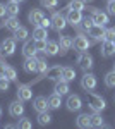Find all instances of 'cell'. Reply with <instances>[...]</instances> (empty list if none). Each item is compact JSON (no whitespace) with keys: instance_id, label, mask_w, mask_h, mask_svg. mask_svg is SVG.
Listing matches in <instances>:
<instances>
[{"instance_id":"cell-1","label":"cell","mask_w":115,"mask_h":129,"mask_svg":"<svg viewBox=\"0 0 115 129\" xmlns=\"http://www.w3.org/2000/svg\"><path fill=\"white\" fill-rule=\"evenodd\" d=\"M88 105H89V109L93 110V112H101V110L106 107V102H105V98H101L100 95H95V93L89 91V93H88Z\"/></svg>"},{"instance_id":"cell-2","label":"cell","mask_w":115,"mask_h":129,"mask_svg":"<svg viewBox=\"0 0 115 129\" xmlns=\"http://www.w3.org/2000/svg\"><path fill=\"white\" fill-rule=\"evenodd\" d=\"M76 64L84 71V72H88V71L93 67V57H91L88 52H79V53H77V59H76Z\"/></svg>"},{"instance_id":"cell-3","label":"cell","mask_w":115,"mask_h":129,"mask_svg":"<svg viewBox=\"0 0 115 129\" xmlns=\"http://www.w3.org/2000/svg\"><path fill=\"white\" fill-rule=\"evenodd\" d=\"M52 28L57 31V33H60L62 29H65V26H67V17L62 14V12H53V16H52Z\"/></svg>"},{"instance_id":"cell-4","label":"cell","mask_w":115,"mask_h":129,"mask_svg":"<svg viewBox=\"0 0 115 129\" xmlns=\"http://www.w3.org/2000/svg\"><path fill=\"white\" fill-rule=\"evenodd\" d=\"M96 84H98V81H96L95 74L84 72V76L81 78V88L84 89V91H93V89L96 88Z\"/></svg>"},{"instance_id":"cell-5","label":"cell","mask_w":115,"mask_h":129,"mask_svg":"<svg viewBox=\"0 0 115 129\" xmlns=\"http://www.w3.org/2000/svg\"><path fill=\"white\" fill-rule=\"evenodd\" d=\"M88 35H89L95 41H105V26L93 24V26L88 29Z\"/></svg>"},{"instance_id":"cell-6","label":"cell","mask_w":115,"mask_h":129,"mask_svg":"<svg viewBox=\"0 0 115 129\" xmlns=\"http://www.w3.org/2000/svg\"><path fill=\"white\" fill-rule=\"evenodd\" d=\"M72 47H74L77 52H86V50L91 47V41L88 40L84 35H81V33H79L76 38H74V43H72Z\"/></svg>"},{"instance_id":"cell-7","label":"cell","mask_w":115,"mask_h":129,"mask_svg":"<svg viewBox=\"0 0 115 129\" xmlns=\"http://www.w3.org/2000/svg\"><path fill=\"white\" fill-rule=\"evenodd\" d=\"M65 105H67V109L70 112H77V110H81V107H83V100H81L79 95H69Z\"/></svg>"},{"instance_id":"cell-8","label":"cell","mask_w":115,"mask_h":129,"mask_svg":"<svg viewBox=\"0 0 115 129\" xmlns=\"http://www.w3.org/2000/svg\"><path fill=\"white\" fill-rule=\"evenodd\" d=\"M65 17H67V22L70 24V26H79L81 21H83V12H81V10L69 9L67 14H65Z\"/></svg>"},{"instance_id":"cell-9","label":"cell","mask_w":115,"mask_h":129,"mask_svg":"<svg viewBox=\"0 0 115 129\" xmlns=\"http://www.w3.org/2000/svg\"><path fill=\"white\" fill-rule=\"evenodd\" d=\"M17 98L21 102H28V100L33 98V89L29 84H19L17 86Z\"/></svg>"},{"instance_id":"cell-10","label":"cell","mask_w":115,"mask_h":129,"mask_svg":"<svg viewBox=\"0 0 115 129\" xmlns=\"http://www.w3.org/2000/svg\"><path fill=\"white\" fill-rule=\"evenodd\" d=\"M62 66H52V67H48L47 72L43 74V78H47V79H52V81H58L62 78Z\"/></svg>"},{"instance_id":"cell-11","label":"cell","mask_w":115,"mask_h":129,"mask_svg":"<svg viewBox=\"0 0 115 129\" xmlns=\"http://www.w3.org/2000/svg\"><path fill=\"white\" fill-rule=\"evenodd\" d=\"M33 109L36 110V112H48L50 109V103H48V98L45 96H36V98L33 100Z\"/></svg>"},{"instance_id":"cell-12","label":"cell","mask_w":115,"mask_h":129,"mask_svg":"<svg viewBox=\"0 0 115 129\" xmlns=\"http://www.w3.org/2000/svg\"><path fill=\"white\" fill-rule=\"evenodd\" d=\"M93 22L95 24H100V26H106L108 22H110V19H108V14L106 12H101V10L98 9H93Z\"/></svg>"},{"instance_id":"cell-13","label":"cell","mask_w":115,"mask_h":129,"mask_svg":"<svg viewBox=\"0 0 115 129\" xmlns=\"http://www.w3.org/2000/svg\"><path fill=\"white\" fill-rule=\"evenodd\" d=\"M9 114L12 117H22V114H24V105H22V102H21L19 98L9 105Z\"/></svg>"},{"instance_id":"cell-14","label":"cell","mask_w":115,"mask_h":129,"mask_svg":"<svg viewBox=\"0 0 115 129\" xmlns=\"http://www.w3.org/2000/svg\"><path fill=\"white\" fill-rule=\"evenodd\" d=\"M36 45H34V40H26L24 41V47H22V55L24 57H36Z\"/></svg>"},{"instance_id":"cell-15","label":"cell","mask_w":115,"mask_h":129,"mask_svg":"<svg viewBox=\"0 0 115 129\" xmlns=\"http://www.w3.org/2000/svg\"><path fill=\"white\" fill-rule=\"evenodd\" d=\"M28 19H29L31 24L38 26V24H41V21L45 19V14H43V10H41V9H33L28 14Z\"/></svg>"},{"instance_id":"cell-16","label":"cell","mask_w":115,"mask_h":129,"mask_svg":"<svg viewBox=\"0 0 115 129\" xmlns=\"http://www.w3.org/2000/svg\"><path fill=\"white\" fill-rule=\"evenodd\" d=\"M101 55L108 59V57H112L115 55V41L113 40H105L103 41V47H101Z\"/></svg>"},{"instance_id":"cell-17","label":"cell","mask_w":115,"mask_h":129,"mask_svg":"<svg viewBox=\"0 0 115 129\" xmlns=\"http://www.w3.org/2000/svg\"><path fill=\"white\" fill-rule=\"evenodd\" d=\"M16 52V40L14 38H7L2 43V53L4 55H14Z\"/></svg>"},{"instance_id":"cell-18","label":"cell","mask_w":115,"mask_h":129,"mask_svg":"<svg viewBox=\"0 0 115 129\" xmlns=\"http://www.w3.org/2000/svg\"><path fill=\"white\" fill-rule=\"evenodd\" d=\"M72 43H74V40H72L70 36H60V40H58L60 53H65L67 50H70V48H72Z\"/></svg>"},{"instance_id":"cell-19","label":"cell","mask_w":115,"mask_h":129,"mask_svg":"<svg viewBox=\"0 0 115 129\" xmlns=\"http://www.w3.org/2000/svg\"><path fill=\"white\" fill-rule=\"evenodd\" d=\"M36 64H38L36 57H26L24 64H22V69L26 72H36Z\"/></svg>"},{"instance_id":"cell-20","label":"cell","mask_w":115,"mask_h":129,"mask_svg":"<svg viewBox=\"0 0 115 129\" xmlns=\"http://www.w3.org/2000/svg\"><path fill=\"white\" fill-rule=\"evenodd\" d=\"M89 126H91V127H103V126H105V120H103V117H101L100 112L91 114V117H89Z\"/></svg>"},{"instance_id":"cell-21","label":"cell","mask_w":115,"mask_h":129,"mask_svg":"<svg viewBox=\"0 0 115 129\" xmlns=\"http://www.w3.org/2000/svg\"><path fill=\"white\" fill-rule=\"evenodd\" d=\"M55 93H58V95H67L69 91H70V88H69V83L67 81H64V79H58L57 83H55V89H53Z\"/></svg>"},{"instance_id":"cell-22","label":"cell","mask_w":115,"mask_h":129,"mask_svg":"<svg viewBox=\"0 0 115 129\" xmlns=\"http://www.w3.org/2000/svg\"><path fill=\"white\" fill-rule=\"evenodd\" d=\"M89 114H79L77 115V119H76V126L77 127H81V129H88V127H91L89 126Z\"/></svg>"},{"instance_id":"cell-23","label":"cell","mask_w":115,"mask_h":129,"mask_svg":"<svg viewBox=\"0 0 115 129\" xmlns=\"http://www.w3.org/2000/svg\"><path fill=\"white\" fill-rule=\"evenodd\" d=\"M58 52H60V47H58V41H48V40H47L45 53H47V55H50V57H53V55H57Z\"/></svg>"},{"instance_id":"cell-24","label":"cell","mask_w":115,"mask_h":129,"mask_svg":"<svg viewBox=\"0 0 115 129\" xmlns=\"http://www.w3.org/2000/svg\"><path fill=\"white\" fill-rule=\"evenodd\" d=\"M48 36V31L47 28H43V26H34V29H33V40H47Z\"/></svg>"},{"instance_id":"cell-25","label":"cell","mask_w":115,"mask_h":129,"mask_svg":"<svg viewBox=\"0 0 115 129\" xmlns=\"http://www.w3.org/2000/svg\"><path fill=\"white\" fill-rule=\"evenodd\" d=\"M4 26L7 28V29L10 31H16L17 28H19V19H17V16H9L7 19H5V22H4Z\"/></svg>"},{"instance_id":"cell-26","label":"cell","mask_w":115,"mask_h":129,"mask_svg":"<svg viewBox=\"0 0 115 129\" xmlns=\"http://www.w3.org/2000/svg\"><path fill=\"white\" fill-rule=\"evenodd\" d=\"M12 33H14V40H16V41H26V40H28V35H29L28 29H26L24 26H19L17 29L12 31Z\"/></svg>"},{"instance_id":"cell-27","label":"cell","mask_w":115,"mask_h":129,"mask_svg":"<svg viewBox=\"0 0 115 129\" xmlns=\"http://www.w3.org/2000/svg\"><path fill=\"white\" fill-rule=\"evenodd\" d=\"M48 103H50V109H60V105H62V95H58V93L50 95L48 96Z\"/></svg>"},{"instance_id":"cell-28","label":"cell","mask_w":115,"mask_h":129,"mask_svg":"<svg viewBox=\"0 0 115 129\" xmlns=\"http://www.w3.org/2000/svg\"><path fill=\"white\" fill-rule=\"evenodd\" d=\"M5 10H7V16H17L21 9H19V4L17 2L9 0V4H5Z\"/></svg>"},{"instance_id":"cell-29","label":"cell","mask_w":115,"mask_h":129,"mask_svg":"<svg viewBox=\"0 0 115 129\" xmlns=\"http://www.w3.org/2000/svg\"><path fill=\"white\" fill-rule=\"evenodd\" d=\"M74 78H76V71H74V67H64L62 69V78L60 79L64 81H74Z\"/></svg>"},{"instance_id":"cell-30","label":"cell","mask_w":115,"mask_h":129,"mask_svg":"<svg viewBox=\"0 0 115 129\" xmlns=\"http://www.w3.org/2000/svg\"><path fill=\"white\" fill-rule=\"evenodd\" d=\"M52 122V115L48 112H40L38 114V124L40 126H48Z\"/></svg>"},{"instance_id":"cell-31","label":"cell","mask_w":115,"mask_h":129,"mask_svg":"<svg viewBox=\"0 0 115 129\" xmlns=\"http://www.w3.org/2000/svg\"><path fill=\"white\" fill-rule=\"evenodd\" d=\"M84 5H86V2L84 0H70L67 5V9H74V10H83L84 9Z\"/></svg>"},{"instance_id":"cell-32","label":"cell","mask_w":115,"mask_h":129,"mask_svg":"<svg viewBox=\"0 0 115 129\" xmlns=\"http://www.w3.org/2000/svg\"><path fill=\"white\" fill-rule=\"evenodd\" d=\"M105 86L106 88H115V71H110L105 76Z\"/></svg>"},{"instance_id":"cell-33","label":"cell","mask_w":115,"mask_h":129,"mask_svg":"<svg viewBox=\"0 0 115 129\" xmlns=\"http://www.w3.org/2000/svg\"><path fill=\"white\" fill-rule=\"evenodd\" d=\"M47 69H48V64H47V60L45 59H38V64H36V72H40L41 76L47 72Z\"/></svg>"},{"instance_id":"cell-34","label":"cell","mask_w":115,"mask_h":129,"mask_svg":"<svg viewBox=\"0 0 115 129\" xmlns=\"http://www.w3.org/2000/svg\"><path fill=\"white\" fill-rule=\"evenodd\" d=\"M5 78H7L9 81H16L17 79V72H16V69L10 67V66H7V67H5Z\"/></svg>"},{"instance_id":"cell-35","label":"cell","mask_w":115,"mask_h":129,"mask_svg":"<svg viewBox=\"0 0 115 129\" xmlns=\"http://www.w3.org/2000/svg\"><path fill=\"white\" fill-rule=\"evenodd\" d=\"M58 5V0H41V7H45L48 10H53Z\"/></svg>"},{"instance_id":"cell-36","label":"cell","mask_w":115,"mask_h":129,"mask_svg":"<svg viewBox=\"0 0 115 129\" xmlns=\"http://www.w3.org/2000/svg\"><path fill=\"white\" fill-rule=\"evenodd\" d=\"M16 127H19V129H31L33 127V124H31V120L26 119V117H21V120L17 122V126Z\"/></svg>"},{"instance_id":"cell-37","label":"cell","mask_w":115,"mask_h":129,"mask_svg":"<svg viewBox=\"0 0 115 129\" xmlns=\"http://www.w3.org/2000/svg\"><path fill=\"white\" fill-rule=\"evenodd\" d=\"M9 83H10V81L7 79L5 76H4V78H0V91H4V93H5V91H9Z\"/></svg>"},{"instance_id":"cell-38","label":"cell","mask_w":115,"mask_h":129,"mask_svg":"<svg viewBox=\"0 0 115 129\" xmlns=\"http://www.w3.org/2000/svg\"><path fill=\"white\" fill-rule=\"evenodd\" d=\"M81 24H83V28H84V29L88 31L89 28H91V26H93V24H95V22H93V17H83Z\"/></svg>"},{"instance_id":"cell-39","label":"cell","mask_w":115,"mask_h":129,"mask_svg":"<svg viewBox=\"0 0 115 129\" xmlns=\"http://www.w3.org/2000/svg\"><path fill=\"white\" fill-rule=\"evenodd\" d=\"M34 45H36V50H38V52H45L47 40H34Z\"/></svg>"},{"instance_id":"cell-40","label":"cell","mask_w":115,"mask_h":129,"mask_svg":"<svg viewBox=\"0 0 115 129\" xmlns=\"http://www.w3.org/2000/svg\"><path fill=\"white\" fill-rule=\"evenodd\" d=\"M105 40H115V28L105 29Z\"/></svg>"},{"instance_id":"cell-41","label":"cell","mask_w":115,"mask_h":129,"mask_svg":"<svg viewBox=\"0 0 115 129\" xmlns=\"http://www.w3.org/2000/svg\"><path fill=\"white\" fill-rule=\"evenodd\" d=\"M106 9H108V14L115 16V0H108V4H106Z\"/></svg>"},{"instance_id":"cell-42","label":"cell","mask_w":115,"mask_h":129,"mask_svg":"<svg viewBox=\"0 0 115 129\" xmlns=\"http://www.w3.org/2000/svg\"><path fill=\"white\" fill-rule=\"evenodd\" d=\"M40 26H43V28H47V29H48V28L52 26V21H50V19H47V17H45V19L41 21V24H40Z\"/></svg>"},{"instance_id":"cell-43","label":"cell","mask_w":115,"mask_h":129,"mask_svg":"<svg viewBox=\"0 0 115 129\" xmlns=\"http://www.w3.org/2000/svg\"><path fill=\"white\" fill-rule=\"evenodd\" d=\"M7 16V10H5V4H0V19Z\"/></svg>"},{"instance_id":"cell-44","label":"cell","mask_w":115,"mask_h":129,"mask_svg":"<svg viewBox=\"0 0 115 129\" xmlns=\"http://www.w3.org/2000/svg\"><path fill=\"white\" fill-rule=\"evenodd\" d=\"M5 67H7V66L0 62V78H4V76H5Z\"/></svg>"},{"instance_id":"cell-45","label":"cell","mask_w":115,"mask_h":129,"mask_svg":"<svg viewBox=\"0 0 115 129\" xmlns=\"http://www.w3.org/2000/svg\"><path fill=\"white\" fill-rule=\"evenodd\" d=\"M12 2H17V4H19V2H24V0H12Z\"/></svg>"},{"instance_id":"cell-46","label":"cell","mask_w":115,"mask_h":129,"mask_svg":"<svg viewBox=\"0 0 115 129\" xmlns=\"http://www.w3.org/2000/svg\"><path fill=\"white\" fill-rule=\"evenodd\" d=\"M84 2H93V0H84Z\"/></svg>"},{"instance_id":"cell-47","label":"cell","mask_w":115,"mask_h":129,"mask_svg":"<svg viewBox=\"0 0 115 129\" xmlns=\"http://www.w3.org/2000/svg\"><path fill=\"white\" fill-rule=\"evenodd\" d=\"M0 115H2V109H0Z\"/></svg>"},{"instance_id":"cell-48","label":"cell","mask_w":115,"mask_h":129,"mask_svg":"<svg viewBox=\"0 0 115 129\" xmlns=\"http://www.w3.org/2000/svg\"><path fill=\"white\" fill-rule=\"evenodd\" d=\"M113 71H115V64H113Z\"/></svg>"},{"instance_id":"cell-49","label":"cell","mask_w":115,"mask_h":129,"mask_svg":"<svg viewBox=\"0 0 115 129\" xmlns=\"http://www.w3.org/2000/svg\"><path fill=\"white\" fill-rule=\"evenodd\" d=\"M113 41H115V40H113Z\"/></svg>"}]
</instances>
